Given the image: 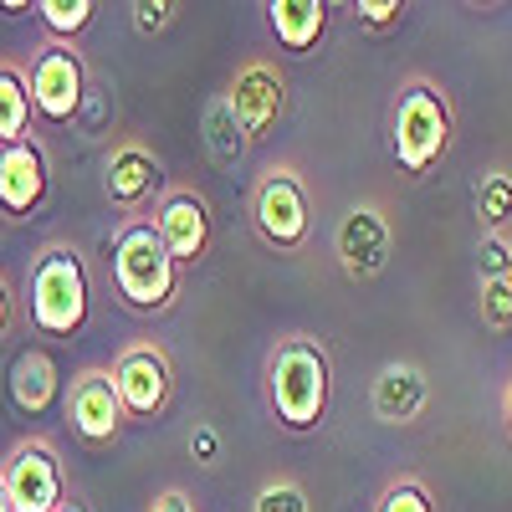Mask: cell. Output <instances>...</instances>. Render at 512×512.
Here are the masks:
<instances>
[{
  "mask_svg": "<svg viewBox=\"0 0 512 512\" xmlns=\"http://www.w3.org/2000/svg\"><path fill=\"white\" fill-rule=\"evenodd\" d=\"M267 410L282 431H318L333 395V359L323 338L313 333H282L267 354Z\"/></svg>",
  "mask_w": 512,
  "mask_h": 512,
  "instance_id": "1",
  "label": "cell"
},
{
  "mask_svg": "<svg viewBox=\"0 0 512 512\" xmlns=\"http://www.w3.org/2000/svg\"><path fill=\"white\" fill-rule=\"evenodd\" d=\"M456 144V108L436 77H405L390 103V154L410 180H425Z\"/></svg>",
  "mask_w": 512,
  "mask_h": 512,
  "instance_id": "2",
  "label": "cell"
},
{
  "mask_svg": "<svg viewBox=\"0 0 512 512\" xmlns=\"http://www.w3.org/2000/svg\"><path fill=\"white\" fill-rule=\"evenodd\" d=\"M93 313V287L82 251L72 241H47L31 256V277H26V318L41 338H72L82 333Z\"/></svg>",
  "mask_w": 512,
  "mask_h": 512,
  "instance_id": "3",
  "label": "cell"
},
{
  "mask_svg": "<svg viewBox=\"0 0 512 512\" xmlns=\"http://www.w3.org/2000/svg\"><path fill=\"white\" fill-rule=\"evenodd\" d=\"M108 272H113L118 303L128 313H169L180 297V262L169 256V246L159 241L149 216H134L118 226Z\"/></svg>",
  "mask_w": 512,
  "mask_h": 512,
  "instance_id": "4",
  "label": "cell"
},
{
  "mask_svg": "<svg viewBox=\"0 0 512 512\" xmlns=\"http://www.w3.org/2000/svg\"><path fill=\"white\" fill-rule=\"evenodd\" d=\"M251 226L262 236V246L297 256L313 241V195L297 164H272L251 190Z\"/></svg>",
  "mask_w": 512,
  "mask_h": 512,
  "instance_id": "5",
  "label": "cell"
},
{
  "mask_svg": "<svg viewBox=\"0 0 512 512\" xmlns=\"http://www.w3.org/2000/svg\"><path fill=\"white\" fill-rule=\"evenodd\" d=\"M31 103H36V118L47 128H67L82 118V108H88V62H82V52L72 47V41H41V47L31 52Z\"/></svg>",
  "mask_w": 512,
  "mask_h": 512,
  "instance_id": "6",
  "label": "cell"
},
{
  "mask_svg": "<svg viewBox=\"0 0 512 512\" xmlns=\"http://www.w3.org/2000/svg\"><path fill=\"white\" fill-rule=\"evenodd\" d=\"M0 482L16 512H62L67 507V472L52 436H26L0 461Z\"/></svg>",
  "mask_w": 512,
  "mask_h": 512,
  "instance_id": "7",
  "label": "cell"
},
{
  "mask_svg": "<svg viewBox=\"0 0 512 512\" xmlns=\"http://www.w3.org/2000/svg\"><path fill=\"white\" fill-rule=\"evenodd\" d=\"M333 256L349 282H374L395 262V226L379 200H354L333 226Z\"/></svg>",
  "mask_w": 512,
  "mask_h": 512,
  "instance_id": "8",
  "label": "cell"
},
{
  "mask_svg": "<svg viewBox=\"0 0 512 512\" xmlns=\"http://www.w3.org/2000/svg\"><path fill=\"white\" fill-rule=\"evenodd\" d=\"M113 384L128 420H154L175 400V364H169L164 344H154V338H128L113 354Z\"/></svg>",
  "mask_w": 512,
  "mask_h": 512,
  "instance_id": "9",
  "label": "cell"
},
{
  "mask_svg": "<svg viewBox=\"0 0 512 512\" xmlns=\"http://www.w3.org/2000/svg\"><path fill=\"white\" fill-rule=\"evenodd\" d=\"M226 103H231L236 123L246 128V139L262 144L272 128H277V118L287 113V77L277 72V62L251 57V62L236 67L231 88H226Z\"/></svg>",
  "mask_w": 512,
  "mask_h": 512,
  "instance_id": "10",
  "label": "cell"
},
{
  "mask_svg": "<svg viewBox=\"0 0 512 512\" xmlns=\"http://www.w3.org/2000/svg\"><path fill=\"white\" fill-rule=\"evenodd\" d=\"M67 420L72 431L88 441V446H113L128 425V410L118 400V384H113V369L93 364V369H77L72 390H67Z\"/></svg>",
  "mask_w": 512,
  "mask_h": 512,
  "instance_id": "11",
  "label": "cell"
},
{
  "mask_svg": "<svg viewBox=\"0 0 512 512\" xmlns=\"http://www.w3.org/2000/svg\"><path fill=\"white\" fill-rule=\"evenodd\" d=\"M154 231L159 241L169 246V256H175L180 267H200L210 256V205L200 190L190 185H169L159 200H154Z\"/></svg>",
  "mask_w": 512,
  "mask_h": 512,
  "instance_id": "12",
  "label": "cell"
},
{
  "mask_svg": "<svg viewBox=\"0 0 512 512\" xmlns=\"http://www.w3.org/2000/svg\"><path fill=\"white\" fill-rule=\"evenodd\" d=\"M103 195L113 210H123V221H134L144 205H154V195H164V164L149 144L123 139L113 144L108 164H103Z\"/></svg>",
  "mask_w": 512,
  "mask_h": 512,
  "instance_id": "13",
  "label": "cell"
},
{
  "mask_svg": "<svg viewBox=\"0 0 512 512\" xmlns=\"http://www.w3.org/2000/svg\"><path fill=\"white\" fill-rule=\"evenodd\" d=\"M52 185V164L41 139H21L11 149H0V216L6 221H26L31 210H41Z\"/></svg>",
  "mask_w": 512,
  "mask_h": 512,
  "instance_id": "14",
  "label": "cell"
},
{
  "mask_svg": "<svg viewBox=\"0 0 512 512\" xmlns=\"http://www.w3.org/2000/svg\"><path fill=\"white\" fill-rule=\"evenodd\" d=\"M425 400H431V379H425V369L415 359H390L374 384H369V410L379 425H410L420 420Z\"/></svg>",
  "mask_w": 512,
  "mask_h": 512,
  "instance_id": "15",
  "label": "cell"
},
{
  "mask_svg": "<svg viewBox=\"0 0 512 512\" xmlns=\"http://www.w3.org/2000/svg\"><path fill=\"white\" fill-rule=\"evenodd\" d=\"M57 384H62L57 379V359L41 344H31V349H21L11 359V400H16L21 415H47L52 400H57Z\"/></svg>",
  "mask_w": 512,
  "mask_h": 512,
  "instance_id": "16",
  "label": "cell"
},
{
  "mask_svg": "<svg viewBox=\"0 0 512 512\" xmlns=\"http://www.w3.org/2000/svg\"><path fill=\"white\" fill-rule=\"evenodd\" d=\"M267 26L277 36L282 52H313L323 31H328V0H272L267 6Z\"/></svg>",
  "mask_w": 512,
  "mask_h": 512,
  "instance_id": "17",
  "label": "cell"
},
{
  "mask_svg": "<svg viewBox=\"0 0 512 512\" xmlns=\"http://www.w3.org/2000/svg\"><path fill=\"white\" fill-rule=\"evenodd\" d=\"M31 118H36V103H31L26 72L16 62H0V149L31 139Z\"/></svg>",
  "mask_w": 512,
  "mask_h": 512,
  "instance_id": "18",
  "label": "cell"
},
{
  "mask_svg": "<svg viewBox=\"0 0 512 512\" xmlns=\"http://www.w3.org/2000/svg\"><path fill=\"white\" fill-rule=\"evenodd\" d=\"M246 149H251V139H246V128L236 123L226 93L210 98V108H205V154H210V164H216V169H236L246 159Z\"/></svg>",
  "mask_w": 512,
  "mask_h": 512,
  "instance_id": "19",
  "label": "cell"
},
{
  "mask_svg": "<svg viewBox=\"0 0 512 512\" xmlns=\"http://www.w3.org/2000/svg\"><path fill=\"white\" fill-rule=\"evenodd\" d=\"M477 221L482 236L512 231V169H487L477 185Z\"/></svg>",
  "mask_w": 512,
  "mask_h": 512,
  "instance_id": "20",
  "label": "cell"
},
{
  "mask_svg": "<svg viewBox=\"0 0 512 512\" xmlns=\"http://www.w3.org/2000/svg\"><path fill=\"white\" fill-rule=\"evenodd\" d=\"M93 0H41L36 6V16H41V26H47V41H72L77 47V36L93 26Z\"/></svg>",
  "mask_w": 512,
  "mask_h": 512,
  "instance_id": "21",
  "label": "cell"
},
{
  "mask_svg": "<svg viewBox=\"0 0 512 512\" xmlns=\"http://www.w3.org/2000/svg\"><path fill=\"white\" fill-rule=\"evenodd\" d=\"M251 512H313V502L297 477H267L251 497Z\"/></svg>",
  "mask_w": 512,
  "mask_h": 512,
  "instance_id": "22",
  "label": "cell"
},
{
  "mask_svg": "<svg viewBox=\"0 0 512 512\" xmlns=\"http://www.w3.org/2000/svg\"><path fill=\"white\" fill-rule=\"evenodd\" d=\"M374 512H436V497L420 477H395L374 497Z\"/></svg>",
  "mask_w": 512,
  "mask_h": 512,
  "instance_id": "23",
  "label": "cell"
},
{
  "mask_svg": "<svg viewBox=\"0 0 512 512\" xmlns=\"http://www.w3.org/2000/svg\"><path fill=\"white\" fill-rule=\"evenodd\" d=\"M482 323L497 328V333H512V287H507V277L482 282Z\"/></svg>",
  "mask_w": 512,
  "mask_h": 512,
  "instance_id": "24",
  "label": "cell"
},
{
  "mask_svg": "<svg viewBox=\"0 0 512 512\" xmlns=\"http://www.w3.org/2000/svg\"><path fill=\"white\" fill-rule=\"evenodd\" d=\"M134 31L139 36H164L169 26H175V16H180V6L175 0H134Z\"/></svg>",
  "mask_w": 512,
  "mask_h": 512,
  "instance_id": "25",
  "label": "cell"
},
{
  "mask_svg": "<svg viewBox=\"0 0 512 512\" xmlns=\"http://www.w3.org/2000/svg\"><path fill=\"white\" fill-rule=\"evenodd\" d=\"M477 267H482V282L507 277V267H512V231L482 236V246H477Z\"/></svg>",
  "mask_w": 512,
  "mask_h": 512,
  "instance_id": "26",
  "label": "cell"
},
{
  "mask_svg": "<svg viewBox=\"0 0 512 512\" xmlns=\"http://www.w3.org/2000/svg\"><path fill=\"white\" fill-rule=\"evenodd\" d=\"M359 21L369 31H395L405 21V6L400 0H359Z\"/></svg>",
  "mask_w": 512,
  "mask_h": 512,
  "instance_id": "27",
  "label": "cell"
},
{
  "mask_svg": "<svg viewBox=\"0 0 512 512\" xmlns=\"http://www.w3.org/2000/svg\"><path fill=\"white\" fill-rule=\"evenodd\" d=\"M144 512H200V507L190 502V492H180V487H164V492H159V497H154Z\"/></svg>",
  "mask_w": 512,
  "mask_h": 512,
  "instance_id": "28",
  "label": "cell"
},
{
  "mask_svg": "<svg viewBox=\"0 0 512 512\" xmlns=\"http://www.w3.org/2000/svg\"><path fill=\"white\" fill-rule=\"evenodd\" d=\"M190 451L210 466V461H216V451H221V441H216V431H205V425H200V431L190 436Z\"/></svg>",
  "mask_w": 512,
  "mask_h": 512,
  "instance_id": "29",
  "label": "cell"
},
{
  "mask_svg": "<svg viewBox=\"0 0 512 512\" xmlns=\"http://www.w3.org/2000/svg\"><path fill=\"white\" fill-rule=\"evenodd\" d=\"M11 323H16V297H11V282L0 277V338L11 333Z\"/></svg>",
  "mask_w": 512,
  "mask_h": 512,
  "instance_id": "30",
  "label": "cell"
},
{
  "mask_svg": "<svg viewBox=\"0 0 512 512\" xmlns=\"http://www.w3.org/2000/svg\"><path fill=\"white\" fill-rule=\"evenodd\" d=\"M502 425H507V436H512V379L502 384Z\"/></svg>",
  "mask_w": 512,
  "mask_h": 512,
  "instance_id": "31",
  "label": "cell"
},
{
  "mask_svg": "<svg viewBox=\"0 0 512 512\" xmlns=\"http://www.w3.org/2000/svg\"><path fill=\"white\" fill-rule=\"evenodd\" d=\"M0 512H16V507H11V492H6V482H0Z\"/></svg>",
  "mask_w": 512,
  "mask_h": 512,
  "instance_id": "32",
  "label": "cell"
},
{
  "mask_svg": "<svg viewBox=\"0 0 512 512\" xmlns=\"http://www.w3.org/2000/svg\"><path fill=\"white\" fill-rule=\"evenodd\" d=\"M62 512H82V507H77V502H67V507H62Z\"/></svg>",
  "mask_w": 512,
  "mask_h": 512,
  "instance_id": "33",
  "label": "cell"
},
{
  "mask_svg": "<svg viewBox=\"0 0 512 512\" xmlns=\"http://www.w3.org/2000/svg\"><path fill=\"white\" fill-rule=\"evenodd\" d=\"M507 287H512V267H507Z\"/></svg>",
  "mask_w": 512,
  "mask_h": 512,
  "instance_id": "34",
  "label": "cell"
}]
</instances>
